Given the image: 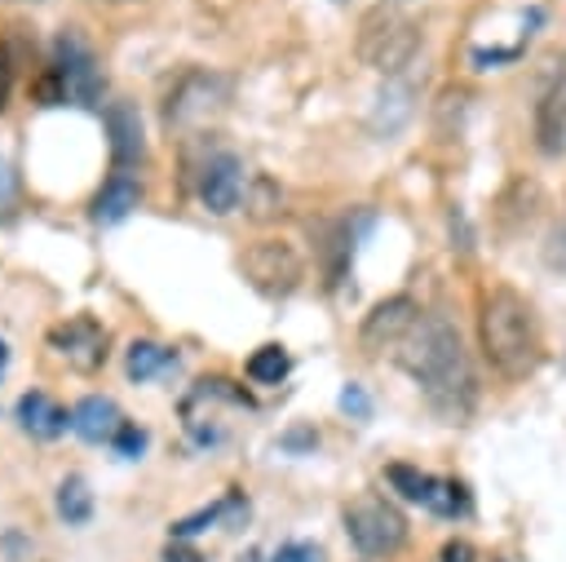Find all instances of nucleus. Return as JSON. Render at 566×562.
I'll return each mask as SVG.
<instances>
[{
	"label": "nucleus",
	"mask_w": 566,
	"mask_h": 562,
	"mask_svg": "<svg viewBox=\"0 0 566 562\" xmlns=\"http://www.w3.org/2000/svg\"><path fill=\"white\" fill-rule=\"evenodd\" d=\"M398 358H402L407 376L420 385V394L429 398V407L438 416L464 420L473 412V398H478L473 363H469V350H464L460 332L447 319L420 314L416 327L407 332V341L398 345Z\"/></svg>",
	"instance_id": "f257e3e1"
},
{
	"label": "nucleus",
	"mask_w": 566,
	"mask_h": 562,
	"mask_svg": "<svg viewBox=\"0 0 566 562\" xmlns=\"http://www.w3.org/2000/svg\"><path fill=\"white\" fill-rule=\"evenodd\" d=\"M478 336H482L486 363L504 381H526L544 363V332H539L535 305L509 283H495L482 292Z\"/></svg>",
	"instance_id": "f03ea898"
},
{
	"label": "nucleus",
	"mask_w": 566,
	"mask_h": 562,
	"mask_svg": "<svg viewBox=\"0 0 566 562\" xmlns=\"http://www.w3.org/2000/svg\"><path fill=\"white\" fill-rule=\"evenodd\" d=\"M420 53V27L398 4H376L358 22V58L380 75H402Z\"/></svg>",
	"instance_id": "7ed1b4c3"
},
{
	"label": "nucleus",
	"mask_w": 566,
	"mask_h": 562,
	"mask_svg": "<svg viewBox=\"0 0 566 562\" xmlns=\"http://www.w3.org/2000/svg\"><path fill=\"white\" fill-rule=\"evenodd\" d=\"M102 93V71H97V58L88 49V40L80 31H62L57 44H53V75L49 84L40 89L44 102H75V106H93Z\"/></svg>",
	"instance_id": "20e7f679"
},
{
	"label": "nucleus",
	"mask_w": 566,
	"mask_h": 562,
	"mask_svg": "<svg viewBox=\"0 0 566 562\" xmlns=\"http://www.w3.org/2000/svg\"><path fill=\"white\" fill-rule=\"evenodd\" d=\"M345 531H349V540H354L358 553H367V558H389V553H398L402 540H407V518H402V509H398L394 500L367 491V496L349 500V509H345Z\"/></svg>",
	"instance_id": "39448f33"
},
{
	"label": "nucleus",
	"mask_w": 566,
	"mask_h": 562,
	"mask_svg": "<svg viewBox=\"0 0 566 562\" xmlns=\"http://www.w3.org/2000/svg\"><path fill=\"white\" fill-rule=\"evenodd\" d=\"M243 274H248V283H252L256 292H265V296H287V292H296L305 266H301V257H296L292 243H283V239H261V243H252V248L243 252Z\"/></svg>",
	"instance_id": "423d86ee"
},
{
	"label": "nucleus",
	"mask_w": 566,
	"mask_h": 562,
	"mask_svg": "<svg viewBox=\"0 0 566 562\" xmlns=\"http://www.w3.org/2000/svg\"><path fill=\"white\" fill-rule=\"evenodd\" d=\"M230 97V80L212 75V71H190L172 97H168V124H203L208 115H217Z\"/></svg>",
	"instance_id": "0eeeda50"
},
{
	"label": "nucleus",
	"mask_w": 566,
	"mask_h": 562,
	"mask_svg": "<svg viewBox=\"0 0 566 562\" xmlns=\"http://www.w3.org/2000/svg\"><path fill=\"white\" fill-rule=\"evenodd\" d=\"M535 150L548 159L566 155V62L544 80L535 97Z\"/></svg>",
	"instance_id": "6e6552de"
},
{
	"label": "nucleus",
	"mask_w": 566,
	"mask_h": 562,
	"mask_svg": "<svg viewBox=\"0 0 566 562\" xmlns=\"http://www.w3.org/2000/svg\"><path fill=\"white\" fill-rule=\"evenodd\" d=\"M49 341H53V350H57L71 367H80V372H93V367H102V358H106V327H102L97 319H88V314H75V319H66V323H57V327L49 332Z\"/></svg>",
	"instance_id": "1a4fd4ad"
},
{
	"label": "nucleus",
	"mask_w": 566,
	"mask_h": 562,
	"mask_svg": "<svg viewBox=\"0 0 566 562\" xmlns=\"http://www.w3.org/2000/svg\"><path fill=\"white\" fill-rule=\"evenodd\" d=\"M416 301L411 296H389V301H380L371 314H367V323H363V350H371V354H380V350H389V345H402L407 341V332L416 327Z\"/></svg>",
	"instance_id": "9d476101"
},
{
	"label": "nucleus",
	"mask_w": 566,
	"mask_h": 562,
	"mask_svg": "<svg viewBox=\"0 0 566 562\" xmlns=\"http://www.w3.org/2000/svg\"><path fill=\"white\" fill-rule=\"evenodd\" d=\"M389 482L407 496V500H420V504H429L433 513H464V491L455 487V482H442V478H429V473H420V469H411V465H389Z\"/></svg>",
	"instance_id": "9b49d317"
},
{
	"label": "nucleus",
	"mask_w": 566,
	"mask_h": 562,
	"mask_svg": "<svg viewBox=\"0 0 566 562\" xmlns=\"http://www.w3.org/2000/svg\"><path fill=\"white\" fill-rule=\"evenodd\" d=\"M199 199L208 212H234L243 199V164L234 155H217L199 168Z\"/></svg>",
	"instance_id": "f8f14e48"
},
{
	"label": "nucleus",
	"mask_w": 566,
	"mask_h": 562,
	"mask_svg": "<svg viewBox=\"0 0 566 562\" xmlns=\"http://www.w3.org/2000/svg\"><path fill=\"white\" fill-rule=\"evenodd\" d=\"M106 133H111V159L115 168H128L142 159L146 142H142V115L133 102H111L106 106Z\"/></svg>",
	"instance_id": "ddd939ff"
},
{
	"label": "nucleus",
	"mask_w": 566,
	"mask_h": 562,
	"mask_svg": "<svg viewBox=\"0 0 566 562\" xmlns=\"http://www.w3.org/2000/svg\"><path fill=\"white\" fill-rule=\"evenodd\" d=\"M71 429H75L80 438H88V443H115V434L124 429V416H119V407H115L111 398L88 394V398L75 403V412H71Z\"/></svg>",
	"instance_id": "4468645a"
},
{
	"label": "nucleus",
	"mask_w": 566,
	"mask_h": 562,
	"mask_svg": "<svg viewBox=\"0 0 566 562\" xmlns=\"http://www.w3.org/2000/svg\"><path fill=\"white\" fill-rule=\"evenodd\" d=\"M137 199H142L137 177L119 168V173H115V177L102 186V195H97V204H93V217H97L102 226H115V221H124V217L137 208Z\"/></svg>",
	"instance_id": "2eb2a0df"
},
{
	"label": "nucleus",
	"mask_w": 566,
	"mask_h": 562,
	"mask_svg": "<svg viewBox=\"0 0 566 562\" xmlns=\"http://www.w3.org/2000/svg\"><path fill=\"white\" fill-rule=\"evenodd\" d=\"M18 420H22V429L35 434V438H57V434L71 425L66 412H62L49 394H40V389H31V394L18 398Z\"/></svg>",
	"instance_id": "dca6fc26"
},
{
	"label": "nucleus",
	"mask_w": 566,
	"mask_h": 562,
	"mask_svg": "<svg viewBox=\"0 0 566 562\" xmlns=\"http://www.w3.org/2000/svg\"><path fill=\"white\" fill-rule=\"evenodd\" d=\"M172 363V350H164V345H155V341H133L128 345V376L133 381H150L155 372H164Z\"/></svg>",
	"instance_id": "f3484780"
},
{
	"label": "nucleus",
	"mask_w": 566,
	"mask_h": 562,
	"mask_svg": "<svg viewBox=\"0 0 566 562\" xmlns=\"http://www.w3.org/2000/svg\"><path fill=\"white\" fill-rule=\"evenodd\" d=\"M248 376L261 381V385H279L287 376V354L279 345H261L252 358H248Z\"/></svg>",
	"instance_id": "a211bd4d"
},
{
	"label": "nucleus",
	"mask_w": 566,
	"mask_h": 562,
	"mask_svg": "<svg viewBox=\"0 0 566 562\" xmlns=\"http://www.w3.org/2000/svg\"><path fill=\"white\" fill-rule=\"evenodd\" d=\"M57 513H62L66 522H84V518H88V491H84L80 478H66V482H62V491H57Z\"/></svg>",
	"instance_id": "6ab92c4d"
},
{
	"label": "nucleus",
	"mask_w": 566,
	"mask_h": 562,
	"mask_svg": "<svg viewBox=\"0 0 566 562\" xmlns=\"http://www.w3.org/2000/svg\"><path fill=\"white\" fill-rule=\"evenodd\" d=\"M274 562H323V553L314 544H283L274 553Z\"/></svg>",
	"instance_id": "aec40b11"
},
{
	"label": "nucleus",
	"mask_w": 566,
	"mask_h": 562,
	"mask_svg": "<svg viewBox=\"0 0 566 562\" xmlns=\"http://www.w3.org/2000/svg\"><path fill=\"white\" fill-rule=\"evenodd\" d=\"M115 447H119L124 456H133V451H142V447H146V434H142V429H133V425L124 420V429L115 434Z\"/></svg>",
	"instance_id": "412c9836"
},
{
	"label": "nucleus",
	"mask_w": 566,
	"mask_h": 562,
	"mask_svg": "<svg viewBox=\"0 0 566 562\" xmlns=\"http://www.w3.org/2000/svg\"><path fill=\"white\" fill-rule=\"evenodd\" d=\"M9 80H13V53H9V44H0V111L9 102Z\"/></svg>",
	"instance_id": "4be33fe9"
},
{
	"label": "nucleus",
	"mask_w": 566,
	"mask_h": 562,
	"mask_svg": "<svg viewBox=\"0 0 566 562\" xmlns=\"http://www.w3.org/2000/svg\"><path fill=\"white\" fill-rule=\"evenodd\" d=\"M13 204V168H9V159L0 155V212Z\"/></svg>",
	"instance_id": "5701e85b"
},
{
	"label": "nucleus",
	"mask_w": 566,
	"mask_h": 562,
	"mask_svg": "<svg viewBox=\"0 0 566 562\" xmlns=\"http://www.w3.org/2000/svg\"><path fill=\"white\" fill-rule=\"evenodd\" d=\"M340 403H345V407H354V412H363V407H367V403H363V394H358V389H345V398H340Z\"/></svg>",
	"instance_id": "b1692460"
},
{
	"label": "nucleus",
	"mask_w": 566,
	"mask_h": 562,
	"mask_svg": "<svg viewBox=\"0 0 566 562\" xmlns=\"http://www.w3.org/2000/svg\"><path fill=\"white\" fill-rule=\"evenodd\" d=\"M168 562H199L195 553H168Z\"/></svg>",
	"instance_id": "393cba45"
},
{
	"label": "nucleus",
	"mask_w": 566,
	"mask_h": 562,
	"mask_svg": "<svg viewBox=\"0 0 566 562\" xmlns=\"http://www.w3.org/2000/svg\"><path fill=\"white\" fill-rule=\"evenodd\" d=\"M4 363H9V350H4V341H0V372H4Z\"/></svg>",
	"instance_id": "a878e982"
},
{
	"label": "nucleus",
	"mask_w": 566,
	"mask_h": 562,
	"mask_svg": "<svg viewBox=\"0 0 566 562\" xmlns=\"http://www.w3.org/2000/svg\"><path fill=\"white\" fill-rule=\"evenodd\" d=\"M332 4H349V0H332Z\"/></svg>",
	"instance_id": "bb28decb"
},
{
	"label": "nucleus",
	"mask_w": 566,
	"mask_h": 562,
	"mask_svg": "<svg viewBox=\"0 0 566 562\" xmlns=\"http://www.w3.org/2000/svg\"><path fill=\"white\" fill-rule=\"evenodd\" d=\"M111 4H124V0H111Z\"/></svg>",
	"instance_id": "cd10ccee"
}]
</instances>
